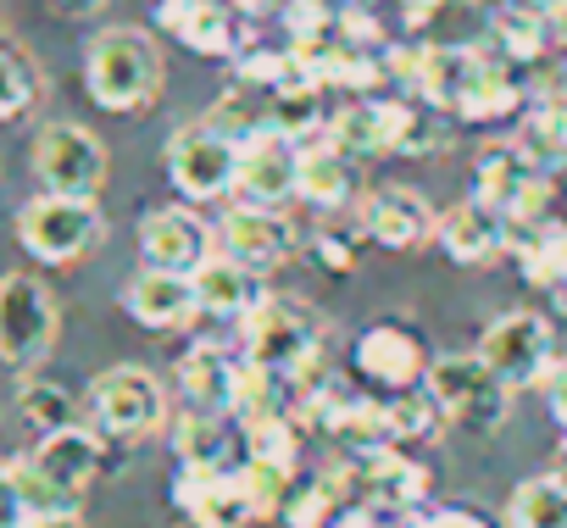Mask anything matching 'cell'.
<instances>
[{
    "label": "cell",
    "instance_id": "ee69618b",
    "mask_svg": "<svg viewBox=\"0 0 567 528\" xmlns=\"http://www.w3.org/2000/svg\"><path fill=\"white\" fill-rule=\"evenodd\" d=\"M228 7H239V12H261L267 0H228Z\"/></svg>",
    "mask_w": 567,
    "mask_h": 528
},
{
    "label": "cell",
    "instance_id": "603a6c76",
    "mask_svg": "<svg viewBox=\"0 0 567 528\" xmlns=\"http://www.w3.org/2000/svg\"><path fill=\"white\" fill-rule=\"evenodd\" d=\"M301 195L323 211L346 206L357 195V156H346L340 145H301Z\"/></svg>",
    "mask_w": 567,
    "mask_h": 528
},
{
    "label": "cell",
    "instance_id": "e0dca14e",
    "mask_svg": "<svg viewBox=\"0 0 567 528\" xmlns=\"http://www.w3.org/2000/svg\"><path fill=\"white\" fill-rule=\"evenodd\" d=\"M123 307L134 323L145 329H184L195 312H200V296H195V273H134L128 290H123Z\"/></svg>",
    "mask_w": 567,
    "mask_h": 528
},
{
    "label": "cell",
    "instance_id": "2e32d148",
    "mask_svg": "<svg viewBox=\"0 0 567 528\" xmlns=\"http://www.w3.org/2000/svg\"><path fill=\"white\" fill-rule=\"evenodd\" d=\"M362 228L379 245H390V250H412V245L440 234V217H434V206L417 189H373L362 200Z\"/></svg>",
    "mask_w": 567,
    "mask_h": 528
},
{
    "label": "cell",
    "instance_id": "5b68a950",
    "mask_svg": "<svg viewBox=\"0 0 567 528\" xmlns=\"http://www.w3.org/2000/svg\"><path fill=\"white\" fill-rule=\"evenodd\" d=\"M429 401L440 417L451 423H467V428H501L506 423V384L484 367V356H440L429 362V379H423Z\"/></svg>",
    "mask_w": 567,
    "mask_h": 528
},
{
    "label": "cell",
    "instance_id": "f35d334b",
    "mask_svg": "<svg viewBox=\"0 0 567 528\" xmlns=\"http://www.w3.org/2000/svg\"><path fill=\"white\" fill-rule=\"evenodd\" d=\"M34 528H84L79 511H51V517H34Z\"/></svg>",
    "mask_w": 567,
    "mask_h": 528
},
{
    "label": "cell",
    "instance_id": "d4e9b609",
    "mask_svg": "<svg viewBox=\"0 0 567 528\" xmlns=\"http://www.w3.org/2000/svg\"><path fill=\"white\" fill-rule=\"evenodd\" d=\"M18 412H23L40 434H62V428L79 423V401H73L56 379H45V373H23V384H18Z\"/></svg>",
    "mask_w": 567,
    "mask_h": 528
},
{
    "label": "cell",
    "instance_id": "f546056e",
    "mask_svg": "<svg viewBox=\"0 0 567 528\" xmlns=\"http://www.w3.org/2000/svg\"><path fill=\"white\" fill-rule=\"evenodd\" d=\"M368 484L379 489L384 506H412V500L429 489V473L412 467V462L395 456V451H373V456H368Z\"/></svg>",
    "mask_w": 567,
    "mask_h": 528
},
{
    "label": "cell",
    "instance_id": "d6a6232c",
    "mask_svg": "<svg viewBox=\"0 0 567 528\" xmlns=\"http://www.w3.org/2000/svg\"><path fill=\"white\" fill-rule=\"evenodd\" d=\"M523 273H528L534 284H561V279H567V234H561V228L539 222V228L528 234V245H523Z\"/></svg>",
    "mask_w": 567,
    "mask_h": 528
},
{
    "label": "cell",
    "instance_id": "ab89813d",
    "mask_svg": "<svg viewBox=\"0 0 567 528\" xmlns=\"http://www.w3.org/2000/svg\"><path fill=\"white\" fill-rule=\"evenodd\" d=\"M323 528H379V517H368V511H340V517L323 522Z\"/></svg>",
    "mask_w": 567,
    "mask_h": 528
},
{
    "label": "cell",
    "instance_id": "3957f363",
    "mask_svg": "<svg viewBox=\"0 0 567 528\" xmlns=\"http://www.w3.org/2000/svg\"><path fill=\"white\" fill-rule=\"evenodd\" d=\"M106 234V217L95 200H73V195H34L18 211V239L34 261H51V268H68V261L90 256Z\"/></svg>",
    "mask_w": 567,
    "mask_h": 528
},
{
    "label": "cell",
    "instance_id": "ffe728a7",
    "mask_svg": "<svg viewBox=\"0 0 567 528\" xmlns=\"http://www.w3.org/2000/svg\"><path fill=\"white\" fill-rule=\"evenodd\" d=\"M506 228H512V222L473 195V200H462V206H451V211L440 217V245H445L456 261H489V256H501V245L512 239Z\"/></svg>",
    "mask_w": 567,
    "mask_h": 528
},
{
    "label": "cell",
    "instance_id": "9a60e30c",
    "mask_svg": "<svg viewBox=\"0 0 567 528\" xmlns=\"http://www.w3.org/2000/svg\"><path fill=\"white\" fill-rule=\"evenodd\" d=\"M484 62H489V56H484V51H467V45H423V51H417V79H412V90H417L434 112L462 117V106H467V95H473Z\"/></svg>",
    "mask_w": 567,
    "mask_h": 528
},
{
    "label": "cell",
    "instance_id": "836d02e7",
    "mask_svg": "<svg viewBox=\"0 0 567 528\" xmlns=\"http://www.w3.org/2000/svg\"><path fill=\"white\" fill-rule=\"evenodd\" d=\"M495 34H501V51L506 56H539V45L550 34V18L545 12H528V7H501L495 12Z\"/></svg>",
    "mask_w": 567,
    "mask_h": 528
},
{
    "label": "cell",
    "instance_id": "83f0119b",
    "mask_svg": "<svg viewBox=\"0 0 567 528\" xmlns=\"http://www.w3.org/2000/svg\"><path fill=\"white\" fill-rule=\"evenodd\" d=\"M517 151H523L539 173L556 167V162H567V101H550V106L528 112V123H523V134H517Z\"/></svg>",
    "mask_w": 567,
    "mask_h": 528
},
{
    "label": "cell",
    "instance_id": "484cf974",
    "mask_svg": "<svg viewBox=\"0 0 567 528\" xmlns=\"http://www.w3.org/2000/svg\"><path fill=\"white\" fill-rule=\"evenodd\" d=\"M329 145H340L346 156H379L390 151L384 139V106L379 101H351L329 117Z\"/></svg>",
    "mask_w": 567,
    "mask_h": 528
},
{
    "label": "cell",
    "instance_id": "1f68e13d",
    "mask_svg": "<svg viewBox=\"0 0 567 528\" xmlns=\"http://www.w3.org/2000/svg\"><path fill=\"white\" fill-rule=\"evenodd\" d=\"M34 101H40V73H34L29 51L0 40V117H23Z\"/></svg>",
    "mask_w": 567,
    "mask_h": 528
},
{
    "label": "cell",
    "instance_id": "f6af8a7d",
    "mask_svg": "<svg viewBox=\"0 0 567 528\" xmlns=\"http://www.w3.org/2000/svg\"><path fill=\"white\" fill-rule=\"evenodd\" d=\"M178 528H212V522H200V517H184V522H178Z\"/></svg>",
    "mask_w": 567,
    "mask_h": 528
},
{
    "label": "cell",
    "instance_id": "4316f807",
    "mask_svg": "<svg viewBox=\"0 0 567 528\" xmlns=\"http://www.w3.org/2000/svg\"><path fill=\"white\" fill-rule=\"evenodd\" d=\"M506 522L512 528H567V489L550 473L517 484L512 500H506Z\"/></svg>",
    "mask_w": 567,
    "mask_h": 528
},
{
    "label": "cell",
    "instance_id": "f1b7e54d",
    "mask_svg": "<svg viewBox=\"0 0 567 528\" xmlns=\"http://www.w3.org/2000/svg\"><path fill=\"white\" fill-rule=\"evenodd\" d=\"M329 128L323 123V106H318V90L312 84H290L272 95V134L290 139V145H307V134Z\"/></svg>",
    "mask_w": 567,
    "mask_h": 528
},
{
    "label": "cell",
    "instance_id": "7a4b0ae2",
    "mask_svg": "<svg viewBox=\"0 0 567 528\" xmlns=\"http://www.w3.org/2000/svg\"><path fill=\"white\" fill-rule=\"evenodd\" d=\"M18 473H23V489H29L40 517L79 511V495L101 473V439L90 428H79V423L62 428V434H40V445L18 462Z\"/></svg>",
    "mask_w": 567,
    "mask_h": 528
},
{
    "label": "cell",
    "instance_id": "60d3db41",
    "mask_svg": "<svg viewBox=\"0 0 567 528\" xmlns=\"http://www.w3.org/2000/svg\"><path fill=\"white\" fill-rule=\"evenodd\" d=\"M550 40H556V45L567 51V0H561V7L550 12Z\"/></svg>",
    "mask_w": 567,
    "mask_h": 528
},
{
    "label": "cell",
    "instance_id": "52a82bcc",
    "mask_svg": "<svg viewBox=\"0 0 567 528\" xmlns=\"http://www.w3.org/2000/svg\"><path fill=\"white\" fill-rule=\"evenodd\" d=\"M245 345H250V362L272 379L278 373H307L312 356H318V323L296 301L261 296V307L245 318Z\"/></svg>",
    "mask_w": 567,
    "mask_h": 528
},
{
    "label": "cell",
    "instance_id": "e575fe53",
    "mask_svg": "<svg viewBox=\"0 0 567 528\" xmlns=\"http://www.w3.org/2000/svg\"><path fill=\"white\" fill-rule=\"evenodd\" d=\"M34 500H29V489H23V473H18V462L12 467H0V528H34Z\"/></svg>",
    "mask_w": 567,
    "mask_h": 528
},
{
    "label": "cell",
    "instance_id": "4dcf8cb0",
    "mask_svg": "<svg viewBox=\"0 0 567 528\" xmlns=\"http://www.w3.org/2000/svg\"><path fill=\"white\" fill-rule=\"evenodd\" d=\"M290 478H296V462H272V456H245V467H239V484H245L256 517L290 500Z\"/></svg>",
    "mask_w": 567,
    "mask_h": 528
},
{
    "label": "cell",
    "instance_id": "d6986e66",
    "mask_svg": "<svg viewBox=\"0 0 567 528\" xmlns=\"http://www.w3.org/2000/svg\"><path fill=\"white\" fill-rule=\"evenodd\" d=\"M357 367H362L373 384H390V390H412V384L429 379L423 345H417L406 329H395V323H379V329H368V334L357 340Z\"/></svg>",
    "mask_w": 567,
    "mask_h": 528
},
{
    "label": "cell",
    "instance_id": "9c48e42d",
    "mask_svg": "<svg viewBox=\"0 0 567 528\" xmlns=\"http://www.w3.org/2000/svg\"><path fill=\"white\" fill-rule=\"evenodd\" d=\"M167 178H173L189 200L234 195V178H239V145L223 139L206 117H200V123H184V128L167 139Z\"/></svg>",
    "mask_w": 567,
    "mask_h": 528
},
{
    "label": "cell",
    "instance_id": "30bf717a",
    "mask_svg": "<svg viewBox=\"0 0 567 528\" xmlns=\"http://www.w3.org/2000/svg\"><path fill=\"white\" fill-rule=\"evenodd\" d=\"M478 356H484V367H489L506 390H528V384H539V379L550 373V362H556V334H550V323L534 318V312H506L501 323H489Z\"/></svg>",
    "mask_w": 567,
    "mask_h": 528
},
{
    "label": "cell",
    "instance_id": "ac0fdd59",
    "mask_svg": "<svg viewBox=\"0 0 567 528\" xmlns=\"http://www.w3.org/2000/svg\"><path fill=\"white\" fill-rule=\"evenodd\" d=\"M156 23L189 45L195 56H228L234 51V7L228 0H162Z\"/></svg>",
    "mask_w": 567,
    "mask_h": 528
},
{
    "label": "cell",
    "instance_id": "6da1fadb",
    "mask_svg": "<svg viewBox=\"0 0 567 528\" xmlns=\"http://www.w3.org/2000/svg\"><path fill=\"white\" fill-rule=\"evenodd\" d=\"M84 84L101 112H140L162 90V51L140 29H106L84 51Z\"/></svg>",
    "mask_w": 567,
    "mask_h": 528
},
{
    "label": "cell",
    "instance_id": "7402d4cb",
    "mask_svg": "<svg viewBox=\"0 0 567 528\" xmlns=\"http://www.w3.org/2000/svg\"><path fill=\"white\" fill-rule=\"evenodd\" d=\"M178 390L189 412H228L234 417V362L217 345H195L178 362Z\"/></svg>",
    "mask_w": 567,
    "mask_h": 528
},
{
    "label": "cell",
    "instance_id": "277c9868",
    "mask_svg": "<svg viewBox=\"0 0 567 528\" xmlns=\"http://www.w3.org/2000/svg\"><path fill=\"white\" fill-rule=\"evenodd\" d=\"M56 296L34 273H7L0 279V362L34 373L51 345H56Z\"/></svg>",
    "mask_w": 567,
    "mask_h": 528
},
{
    "label": "cell",
    "instance_id": "5bb4252c",
    "mask_svg": "<svg viewBox=\"0 0 567 528\" xmlns=\"http://www.w3.org/2000/svg\"><path fill=\"white\" fill-rule=\"evenodd\" d=\"M296 250V228L284 222L278 211H267V206H228V217H223V256H234L239 268H250V273H267V268H278L284 256Z\"/></svg>",
    "mask_w": 567,
    "mask_h": 528
},
{
    "label": "cell",
    "instance_id": "8d00e7d4",
    "mask_svg": "<svg viewBox=\"0 0 567 528\" xmlns=\"http://www.w3.org/2000/svg\"><path fill=\"white\" fill-rule=\"evenodd\" d=\"M45 7H51L56 18H95L106 0H45Z\"/></svg>",
    "mask_w": 567,
    "mask_h": 528
},
{
    "label": "cell",
    "instance_id": "ba28073f",
    "mask_svg": "<svg viewBox=\"0 0 567 528\" xmlns=\"http://www.w3.org/2000/svg\"><path fill=\"white\" fill-rule=\"evenodd\" d=\"M90 417L112 439H145L167 417V390L145 367H112L90 384Z\"/></svg>",
    "mask_w": 567,
    "mask_h": 528
},
{
    "label": "cell",
    "instance_id": "d590c367",
    "mask_svg": "<svg viewBox=\"0 0 567 528\" xmlns=\"http://www.w3.org/2000/svg\"><path fill=\"white\" fill-rule=\"evenodd\" d=\"M417 528H489V522L473 517V511H434V517H423Z\"/></svg>",
    "mask_w": 567,
    "mask_h": 528
},
{
    "label": "cell",
    "instance_id": "7bdbcfd3",
    "mask_svg": "<svg viewBox=\"0 0 567 528\" xmlns=\"http://www.w3.org/2000/svg\"><path fill=\"white\" fill-rule=\"evenodd\" d=\"M401 7H406V18H412V23H423V18L440 7V0H401Z\"/></svg>",
    "mask_w": 567,
    "mask_h": 528
},
{
    "label": "cell",
    "instance_id": "4fadbf2b",
    "mask_svg": "<svg viewBox=\"0 0 567 528\" xmlns=\"http://www.w3.org/2000/svg\"><path fill=\"white\" fill-rule=\"evenodd\" d=\"M478 200L495 206L506 222H517V217L539 222L545 217V173L517 145H501L478 162Z\"/></svg>",
    "mask_w": 567,
    "mask_h": 528
},
{
    "label": "cell",
    "instance_id": "44dd1931",
    "mask_svg": "<svg viewBox=\"0 0 567 528\" xmlns=\"http://www.w3.org/2000/svg\"><path fill=\"white\" fill-rule=\"evenodd\" d=\"M195 296H200V312H217V318H250L261 307L256 273L239 268L234 256H212L206 261V268L195 273Z\"/></svg>",
    "mask_w": 567,
    "mask_h": 528
},
{
    "label": "cell",
    "instance_id": "8fae6325",
    "mask_svg": "<svg viewBox=\"0 0 567 528\" xmlns=\"http://www.w3.org/2000/svg\"><path fill=\"white\" fill-rule=\"evenodd\" d=\"M140 256L156 273H200L212 261V228L184 206H162L140 222Z\"/></svg>",
    "mask_w": 567,
    "mask_h": 528
},
{
    "label": "cell",
    "instance_id": "74e56055",
    "mask_svg": "<svg viewBox=\"0 0 567 528\" xmlns=\"http://www.w3.org/2000/svg\"><path fill=\"white\" fill-rule=\"evenodd\" d=\"M550 412H556V423L567 428V362L550 373Z\"/></svg>",
    "mask_w": 567,
    "mask_h": 528
},
{
    "label": "cell",
    "instance_id": "8992f818",
    "mask_svg": "<svg viewBox=\"0 0 567 528\" xmlns=\"http://www.w3.org/2000/svg\"><path fill=\"white\" fill-rule=\"evenodd\" d=\"M34 178L45 184V195L95 200V189L106 184V145L79 123H45L34 134Z\"/></svg>",
    "mask_w": 567,
    "mask_h": 528
},
{
    "label": "cell",
    "instance_id": "cb8c5ba5",
    "mask_svg": "<svg viewBox=\"0 0 567 528\" xmlns=\"http://www.w3.org/2000/svg\"><path fill=\"white\" fill-rule=\"evenodd\" d=\"M173 445H178L184 467L223 473V462H228V451H234V423H228V412H178Z\"/></svg>",
    "mask_w": 567,
    "mask_h": 528
},
{
    "label": "cell",
    "instance_id": "b9f144b4",
    "mask_svg": "<svg viewBox=\"0 0 567 528\" xmlns=\"http://www.w3.org/2000/svg\"><path fill=\"white\" fill-rule=\"evenodd\" d=\"M550 478L567 489V439H561V445H556V456H550Z\"/></svg>",
    "mask_w": 567,
    "mask_h": 528
},
{
    "label": "cell",
    "instance_id": "7c38bea8",
    "mask_svg": "<svg viewBox=\"0 0 567 528\" xmlns=\"http://www.w3.org/2000/svg\"><path fill=\"white\" fill-rule=\"evenodd\" d=\"M234 195H245V206H267V211H278L290 195H301V145L278 139V134L239 145Z\"/></svg>",
    "mask_w": 567,
    "mask_h": 528
}]
</instances>
